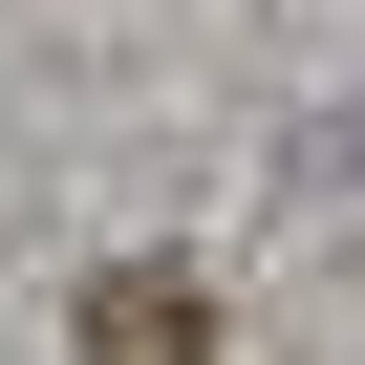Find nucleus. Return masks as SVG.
Masks as SVG:
<instances>
[{"mask_svg": "<svg viewBox=\"0 0 365 365\" xmlns=\"http://www.w3.org/2000/svg\"><path fill=\"white\" fill-rule=\"evenodd\" d=\"M86 344H108V365H194V301H172V279H108Z\"/></svg>", "mask_w": 365, "mask_h": 365, "instance_id": "nucleus-1", "label": "nucleus"}]
</instances>
